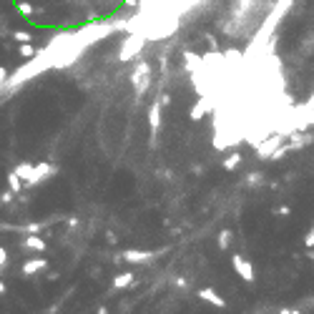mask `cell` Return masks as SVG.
<instances>
[{"label": "cell", "mask_w": 314, "mask_h": 314, "mask_svg": "<svg viewBox=\"0 0 314 314\" xmlns=\"http://www.w3.org/2000/svg\"><path fill=\"white\" fill-rule=\"evenodd\" d=\"M231 241H234V231H231V229H221V231H219V239H216L219 249H221V251H229V249H231Z\"/></svg>", "instance_id": "16"}, {"label": "cell", "mask_w": 314, "mask_h": 314, "mask_svg": "<svg viewBox=\"0 0 314 314\" xmlns=\"http://www.w3.org/2000/svg\"><path fill=\"white\" fill-rule=\"evenodd\" d=\"M279 314H301L299 309H279Z\"/></svg>", "instance_id": "34"}, {"label": "cell", "mask_w": 314, "mask_h": 314, "mask_svg": "<svg viewBox=\"0 0 314 314\" xmlns=\"http://www.w3.org/2000/svg\"><path fill=\"white\" fill-rule=\"evenodd\" d=\"M291 8H294V0H276V3L271 6V11L266 13V18H264L261 28L254 33V38H251L249 48L244 51V58H254V56H259V53L264 51L266 41L274 36L276 26L284 21V16H289V11H291Z\"/></svg>", "instance_id": "1"}, {"label": "cell", "mask_w": 314, "mask_h": 314, "mask_svg": "<svg viewBox=\"0 0 314 314\" xmlns=\"http://www.w3.org/2000/svg\"><path fill=\"white\" fill-rule=\"evenodd\" d=\"M279 143H284V138H281L279 133H269V136H264V138L256 143V159L269 161V156L274 153V148H276Z\"/></svg>", "instance_id": "6"}, {"label": "cell", "mask_w": 314, "mask_h": 314, "mask_svg": "<svg viewBox=\"0 0 314 314\" xmlns=\"http://www.w3.org/2000/svg\"><path fill=\"white\" fill-rule=\"evenodd\" d=\"M23 249H28V251H46L48 246H46V239L41 234H26L23 236Z\"/></svg>", "instance_id": "12"}, {"label": "cell", "mask_w": 314, "mask_h": 314, "mask_svg": "<svg viewBox=\"0 0 314 314\" xmlns=\"http://www.w3.org/2000/svg\"><path fill=\"white\" fill-rule=\"evenodd\" d=\"M18 43H33V36H31V31H13L11 33Z\"/></svg>", "instance_id": "23"}, {"label": "cell", "mask_w": 314, "mask_h": 314, "mask_svg": "<svg viewBox=\"0 0 314 314\" xmlns=\"http://www.w3.org/2000/svg\"><path fill=\"white\" fill-rule=\"evenodd\" d=\"M6 78H8V68H3V66H0V88L6 86Z\"/></svg>", "instance_id": "32"}, {"label": "cell", "mask_w": 314, "mask_h": 314, "mask_svg": "<svg viewBox=\"0 0 314 314\" xmlns=\"http://www.w3.org/2000/svg\"><path fill=\"white\" fill-rule=\"evenodd\" d=\"M13 196H16V194H13V191H8V189H6V191H3V194H0V204H11V201H13Z\"/></svg>", "instance_id": "27"}, {"label": "cell", "mask_w": 314, "mask_h": 314, "mask_svg": "<svg viewBox=\"0 0 314 314\" xmlns=\"http://www.w3.org/2000/svg\"><path fill=\"white\" fill-rule=\"evenodd\" d=\"M156 103H159L161 108H166V106L171 103V96H169V93H161V96H159V101H156Z\"/></svg>", "instance_id": "28"}, {"label": "cell", "mask_w": 314, "mask_h": 314, "mask_svg": "<svg viewBox=\"0 0 314 314\" xmlns=\"http://www.w3.org/2000/svg\"><path fill=\"white\" fill-rule=\"evenodd\" d=\"M6 291H8V286H6V281H3V279H0V296H3Z\"/></svg>", "instance_id": "35"}, {"label": "cell", "mask_w": 314, "mask_h": 314, "mask_svg": "<svg viewBox=\"0 0 314 314\" xmlns=\"http://www.w3.org/2000/svg\"><path fill=\"white\" fill-rule=\"evenodd\" d=\"M156 254H159V251H148V249H126V251L121 254V259L128 261V264H143V261L153 259Z\"/></svg>", "instance_id": "9"}, {"label": "cell", "mask_w": 314, "mask_h": 314, "mask_svg": "<svg viewBox=\"0 0 314 314\" xmlns=\"http://www.w3.org/2000/svg\"><path fill=\"white\" fill-rule=\"evenodd\" d=\"M8 264V251L3 249V246H0V271H3V266Z\"/></svg>", "instance_id": "29"}, {"label": "cell", "mask_w": 314, "mask_h": 314, "mask_svg": "<svg viewBox=\"0 0 314 314\" xmlns=\"http://www.w3.org/2000/svg\"><path fill=\"white\" fill-rule=\"evenodd\" d=\"M151 76H153V68H151L148 61H138L136 68L131 71V83H133L138 98H141L143 93H148V88H151Z\"/></svg>", "instance_id": "3"}, {"label": "cell", "mask_w": 314, "mask_h": 314, "mask_svg": "<svg viewBox=\"0 0 314 314\" xmlns=\"http://www.w3.org/2000/svg\"><path fill=\"white\" fill-rule=\"evenodd\" d=\"M241 159H244L241 151H234V153H229L226 159L221 161V169H224V171H236V169L241 166Z\"/></svg>", "instance_id": "15"}, {"label": "cell", "mask_w": 314, "mask_h": 314, "mask_svg": "<svg viewBox=\"0 0 314 314\" xmlns=\"http://www.w3.org/2000/svg\"><path fill=\"white\" fill-rule=\"evenodd\" d=\"M18 13H21L23 18H31V16L36 13V8L28 3V0H21V3H18Z\"/></svg>", "instance_id": "22"}, {"label": "cell", "mask_w": 314, "mask_h": 314, "mask_svg": "<svg viewBox=\"0 0 314 314\" xmlns=\"http://www.w3.org/2000/svg\"><path fill=\"white\" fill-rule=\"evenodd\" d=\"M13 174L23 181V186H26V181L31 179V174H33V164H28V161H23V164H18L16 169H13Z\"/></svg>", "instance_id": "17"}, {"label": "cell", "mask_w": 314, "mask_h": 314, "mask_svg": "<svg viewBox=\"0 0 314 314\" xmlns=\"http://www.w3.org/2000/svg\"><path fill=\"white\" fill-rule=\"evenodd\" d=\"M131 284H133V274L131 271H123V274H118L113 279V289H128Z\"/></svg>", "instance_id": "18"}, {"label": "cell", "mask_w": 314, "mask_h": 314, "mask_svg": "<svg viewBox=\"0 0 314 314\" xmlns=\"http://www.w3.org/2000/svg\"><path fill=\"white\" fill-rule=\"evenodd\" d=\"M216 93H204V96H199V101L191 106V111H189V116H191V121H201L204 116H209V113H214L216 111Z\"/></svg>", "instance_id": "5"}, {"label": "cell", "mask_w": 314, "mask_h": 314, "mask_svg": "<svg viewBox=\"0 0 314 314\" xmlns=\"http://www.w3.org/2000/svg\"><path fill=\"white\" fill-rule=\"evenodd\" d=\"M274 214H276V216H289V214H291V206H289V204H279V206L274 209Z\"/></svg>", "instance_id": "25"}, {"label": "cell", "mask_w": 314, "mask_h": 314, "mask_svg": "<svg viewBox=\"0 0 314 314\" xmlns=\"http://www.w3.org/2000/svg\"><path fill=\"white\" fill-rule=\"evenodd\" d=\"M204 38L209 41V46H211V53H216V51H219V43H216V38H214L211 33H204Z\"/></svg>", "instance_id": "26"}, {"label": "cell", "mask_w": 314, "mask_h": 314, "mask_svg": "<svg viewBox=\"0 0 314 314\" xmlns=\"http://www.w3.org/2000/svg\"><path fill=\"white\" fill-rule=\"evenodd\" d=\"M121 3H136V0H121Z\"/></svg>", "instance_id": "38"}, {"label": "cell", "mask_w": 314, "mask_h": 314, "mask_svg": "<svg viewBox=\"0 0 314 314\" xmlns=\"http://www.w3.org/2000/svg\"><path fill=\"white\" fill-rule=\"evenodd\" d=\"M261 184H264V174L254 171V174H249V176H246V186H249V189H259Z\"/></svg>", "instance_id": "21"}, {"label": "cell", "mask_w": 314, "mask_h": 314, "mask_svg": "<svg viewBox=\"0 0 314 314\" xmlns=\"http://www.w3.org/2000/svg\"><path fill=\"white\" fill-rule=\"evenodd\" d=\"M143 46H146V38H143L141 33H126L123 43L118 46V48H121V51H118V61H121V63H128L131 58H136V56L143 51Z\"/></svg>", "instance_id": "4"}, {"label": "cell", "mask_w": 314, "mask_h": 314, "mask_svg": "<svg viewBox=\"0 0 314 314\" xmlns=\"http://www.w3.org/2000/svg\"><path fill=\"white\" fill-rule=\"evenodd\" d=\"M304 244H306V249H311V246H314V229H309V231H306V241H304Z\"/></svg>", "instance_id": "30"}, {"label": "cell", "mask_w": 314, "mask_h": 314, "mask_svg": "<svg viewBox=\"0 0 314 314\" xmlns=\"http://www.w3.org/2000/svg\"><path fill=\"white\" fill-rule=\"evenodd\" d=\"M41 231H43V224H38V221H31L23 226V234H41Z\"/></svg>", "instance_id": "24"}, {"label": "cell", "mask_w": 314, "mask_h": 314, "mask_svg": "<svg viewBox=\"0 0 314 314\" xmlns=\"http://www.w3.org/2000/svg\"><path fill=\"white\" fill-rule=\"evenodd\" d=\"M53 174H58V166H53V164H33V174H31V179L26 181V186H23V189H33L36 184H41V181L51 179Z\"/></svg>", "instance_id": "7"}, {"label": "cell", "mask_w": 314, "mask_h": 314, "mask_svg": "<svg viewBox=\"0 0 314 314\" xmlns=\"http://www.w3.org/2000/svg\"><path fill=\"white\" fill-rule=\"evenodd\" d=\"M48 68H53V46H51V43H48L43 51H38L33 58H28L21 68H16V71L6 78V86H3V88H18L21 83L41 76V73L48 71Z\"/></svg>", "instance_id": "2"}, {"label": "cell", "mask_w": 314, "mask_h": 314, "mask_svg": "<svg viewBox=\"0 0 314 314\" xmlns=\"http://www.w3.org/2000/svg\"><path fill=\"white\" fill-rule=\"evenodd\" d=\"M174 284H176L179 289H189V281H186L184 276H176V281H174Z\"/></svg>", "instance_id": "31"}, {"label": "cell", "mask_w": 314, "mask_h": 314, "mask_svg": "<svg viewBox=\"0 0 314 314\" xmlns=\"http://www.w3.org/2000/svg\"><path fill=\"white\" fill-rule=\"evenodd\" d=\"M96 314H108V309H106V306H101V309H98Z\"/></svg>", "instance_id": "37"}, {"label": "cell", "mask_w": 314, "mask_h": 314, "mask_svg": "<svg viewBox=\"0 0 314 314\" xmlns=\"http://www.w3.org/2000/svg\"><path fill=\"white\" fill-rule=\"evenodd\" d=\"M231 266H234V271L244 279V281H254L256 279V274H254V266H251V261L249 259H244V254H234L231 256Z\"/></svg>", "instance_id": "8"}, {"label": "cell", "mask_w": 314, "mask_h": 314, "mask_svg": "<svg viewBox=\"0 0 314 314\" xmlns=\"http://www.w3.org/2000/svg\"><path fill=\"white\" fill-rule=\"evenodd\" d=\"M46 269H48V261H46L43 256H38V259H28V261H23L21 274H23V276H36V274H41V271H46Z\"/></svg>", "instance_id": "11"}, {"label": "cell", "mask_w": 314, "mask_h": 314, "mask_svg": "<svg viewBox=\"0 0 314 314\" xmlns=\"http://www.w3.org/2000/svg\"><path fill=\"white\" fill-rule=\"evenodd\" d=\"M106 239H108V244H116V234L113 231H106Z\"/></svg>", "instance_id": "33"}, {"label": "cell", "mask_w": 314, "mask_h": 314, "mask_svg": "<svg viewBox=\"0 0 314 314\" xmlns=\"http://www.w3.org/2000/svg\"><path fill=\"white\" fill-rule=\"evenodd\" d=\"M196 296H199L201 301H206V304L216 306V309H226V299H224V296H219V294H216V289H211V286L199 289V291H196Z\"/></svg>", "instance_id": "10"}, {"label": "cell", "mask_w": 314, "mask_h": 314, "mask_svg": "<svg viewBox=\"0 0 314 314\" xmlns=\"http://www.w3.org/2000/svg\"><path fill=\"white\" fill-rule=\"evenodd\" d=\"M6 181H8V191H13V194H21V191H23V181H21L13 171H8Z\"/></svg>", "instance_id": "20"}, {"label": "cell", "mask_w": 314, "mask_h": 314, "mask_svg": "<svg viewBox=\"0 0 314 314\" xmlns=\"http://www.w3.org/2000/svg\"><path fill=\"white\" fill-rule=\"evenodd\" d=\"M38 53V48L33 46V43H18V56L23 58V61H28V58H33Z\"/></svg>", "instance_id": "19"}, {"label": "cell", "mask_w": 314, "mask_h": 314, "mask_svg": "<svg viewBox=\"0 0 314 314\" xmlns=\"http://www.w3.org/2000/svg\"><path fill=\"white\" fill-rule=\"evenodd\" d=\"M161 111H164V108H161L159 103H151V106H148V126H151L153 133L161 128Z\"/></svg>", "instance_id": "14"}, {"label": "cell", "mask_w": 314, "mask_h": 314, "mask_svg": "<svg viewBox=\"0 0 314 314\" xmlns=\"http://www.w3.org/2000/svg\"><path fill=\"white\" fill-rule=\"evenodd\" d=\"M68 226H71V229H73V226H78V219H76V216H71V219H68Z\"/></svg>", "instance_id": "36"}, {"label": "cell", "mask_w": 314, "mask_h": 314, "mask_svg": "<svg viewBox=\"0 0 314 314\" xmlns=\"http://www.w3.org/2000/svg\"><path fill=\"white\" fill-rule=\"evenodd\" d=\"M201 63H204V56H199V53H194V51H184V71H186V73L199 71Z\"/></svg>", "instance_id": "13"}]
</instances>
